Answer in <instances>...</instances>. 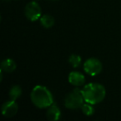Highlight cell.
I'll return each instance as SVG.
<instances>
[{
  "label": "cell",
  "mask_w": 121,
  "mask_h": 121,
  "mask_svg": "<svg viewBox=\"0 0 121 121\" xmlns=\"http://www.w3.org/2000/svg\"><path fill=\"white\" fill-rule=\"evenodd\" d=\"M24 13L29 21L36 22L42 17V9L37 2H30L26 5Z\"/></svg>",
  "instance_id": "cell-5"
},
{
  "label": "cell",
  "mask_w": 121,
  "mask_h": 121,
  "mask_svg": "<svg viewBox=\"0 0 121 121\" xmlns=\"http://www.w3.org/2000/svg\"><path fill=\"white\" fill-rule=\"evenodd\" d=\"M68 61H69V63L74 68H77L81 65V58L80 56L76 55V54H72V55L70 56L69 59H68Z\"/></svg>",
  "instance_id": "cell-12"
},
{
  "label": "cell",
  "mask_w": 121,
  "mask_h": 121,
  "mask_svg": "<svg viewBox=\"0 0 121 121\" xmlns=\"http://www.w3.org/2000/svg\"><path fill=\"white\" fill-rule=\"evenodd\" d=\"M60 118V110L56 104H52L47 111V119L50 121H56Z\"/></svg>",
  "instance_id": "cell-8"
},
{
  "label": "cell",
  "mask_w": 121,
  "mask_h": 121,
  "mask_svg": "<svg viewBox=\"0 0 121 121\" xmlns=\"http://www.w3.org/2000/svg\"><path fill=\"white\" fill-rule=\"evenodd\" d=\"M17 68L15 61L11 58H7L4 60L1 63V70L4 72L6 73H11L14 71Z\"/></svg>",
  "instance_id": "cell-9"
},
{
  "label": "cell",
  "mask_w": 121,
  "mask_h": 121,
  "mask_svg": "<svg viewBox=\"0 0 121 121\" xmlns=\"http://www.w3.org/2000/svg\"><path fill=\"white\" fill-rule=\"evenodd\" d=\"M68 81L70 84L75 86H81L86 81V78L83 74L79 71H71L68 76Z\"/></svg>",
  "instance_id": "cell-7"
},
{
  "label": "cell",
  "mask_w": 121,
  "mask_h": 121,
  "mask_svg": "<svg viewBox=\"0 0 121 121\" xmlns=\"http://www.w3.org/2000/svg\"><path fill=\"white\" fill-rule=\"evenodd\" d=\"M18 111V104L15 100H9L4 103L2 105V114L4 117H13Z\"/></svg>",
  "instance_id": "cell-6"
},
{
  "label": "cell",
  "mask_w": 121,
  "mask_h": 121,
  "mask_svg": "<svg viewBox=\"0 0 121 121\" xmlns=\"http://www.w3.org/2000/svg\"><path fill=\"white\" fill-rule=\"evenodd\" d=\"M51 1H52V2H54V1H57V0H51Z\"/></svg>",
  "instance_id": "cell-14"
},
{
  "label": "cell",
  "mask_w": 121,
  "mask_h": 121,
  "mask_svg": "<svg viewBox=\"0 0 121 121\" xmlns=\"http://www.w3.org/2000/svg\"><path fill=\"white\" fill-rule=\"evenodd\" d=\"M40 22L42 27H44L45 28H51L55 23V19L52 16L49 15V14H45L41 17Z\"/></svg>",
  "instance_id": "cell-10"
},
{
  "label": "cell",
  "mask_w": 121,
  "mask_h": 121,
  "mask_svg": "<svg viewBox=\"0 0 121 121\" xmlns=\"http://www.w3.org/2000/svg\"><path fill=\"white\" fill-rule=\"evenodd\" d=\"M102 63L97 58H89L84 63V71L91 76L99 75L102 71Z\"/></svg>",
  "instance_id": "cell-4"
},
{
  "label": "cell",
  "mask_w": 121,
  "mask_h": 121,
  "mask_svg": "<svg viewBox=\"0 0 121 121\" xmlns=\"http://www.w3.org/2000/svg\"><path fill=\"white\" fill-rule=\"evenodd\" d=\"M84 101L82 91L79 88H75L66 95L65 99V106L69 109H77L81 108Z\"/></svg>",
  "instance_id": "cell-3"
},
{
  "label": "cell",
  "mask_w": 121,
  "mask_h": 121,
  "mask_svg": "<svg viewBox=\"0 0 121 121\" xmlns=\"http://www.w3.org/2000/svg\"><path fill=\"white\" fill-rule=\"evenodd\" d=\"M81 91L85 101L93 105L102 102L106 95L104 86L98 83H89Z\"/></svg>",
  "instance_id": "cell-1"
},
{
  "label": "cell",
  "mask_w": 121,
  "mask_h": 121,
  "mask_svg": "<svg viewBox=\"0 0 121 121\" xmlns=\"http://www.w3.org/2000/svg\"><path fill=\"white\" fill-rule=\"evenodd\" d=\"M22 95V89L19 86H13L9 91V97L13 100L17 99Z\"/></svg>",
  "instance_id": "cell-11"
},
{
  "label": "cell",
  "mask_w": 121,
  "mask_h": 121,
  "mask_svg": "<svg viewBox=\"0 0 121 121\" xmlns=\"http://www.w3.org/2000/svg\"><path fill=\"white\" fill-rule=\"evenodd\" d=\"M93 104H89V103H86V104H83L81 106V111L82 113L86 116H91L92 114H94L95 109L93 108Z\"/></svg>",
  "instance_id": "cell-13"
},
{
  "label": "cell",
  "mask_w": 121,
  "mask_h": 121,
  "mask_svg": "<svg viewBox=\"0 0 121 121\" xmlns=\"http://www.w3.org/2000/svg\"><path fill=\"white\" fill-rule=\"evenodd\" d=\"M31 100L36 107L45 109L53 104V96L46 86H36L31 92Z\"/></svg>",
  "instance_id": "cell-2"
}]
</instances>
